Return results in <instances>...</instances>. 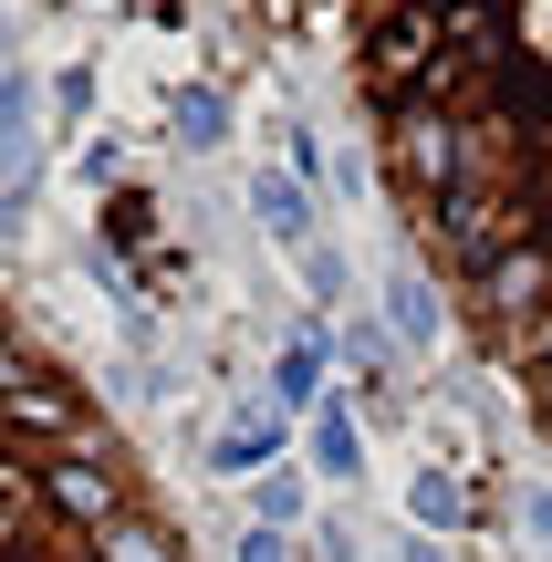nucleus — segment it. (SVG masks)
<instances>
[{
  "instance_id": "nucleus-2",
  "label": "nucleus",
  "mask_w": 552,
  "mask_h": 562,
  "mask_svg": "<svg viewBox=\"0 0 552 562\" xmlns=\"http://www.w3.org/2000/svg\"><path fill=\"white\" fill-rule=\"evenodd\" d=\"M0 562H188L104 406L11 313H0Z\"/></svg>"
},
{
  "instance_id": "nucleus-3",
  "label": "nucleus",
  "mask_w": 552,
  "mask_h": 562,
  "mask_svg": "<svg viewBox=\"0 0 552 562\" xmlns=\"http://www.w3.org/2000/svg\"><path fill=\"white\" fill-rule=\"evenodd\" d=\"M303 11H313V0H271V21H303Z\"/></svg>"
},
{
  "instance_id": "nucleus-1",
  "label": "nucleus",
  "mask_w": 552,
  "mask_h": 562,
  "mask_svg": "<svg viewBox=\"0 0 552 562\" xmlns=\"http://www.w3.org/2000/svg\"><path fill=\"white\" fill-rule=\"evenodd\" d=\"M354 83L417 250L552 438V0H354Z\"/></svg>"
}]
</instances>
